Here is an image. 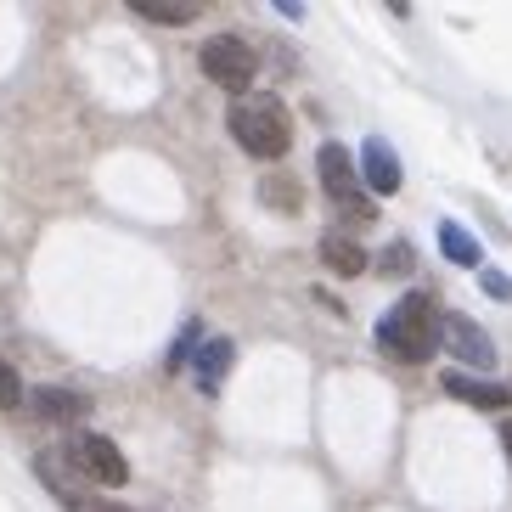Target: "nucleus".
Listing matches in <instances>:
<instances>
[{
  "label": "nucleus",
  "mask_w": 512,
  "mask_h": 512,
  "mask_svg": "<svg viewBox=\"0 0 512 512\" xmlns=\"http://www.w3.org/2000/svg\"><path fill=\"white\" fill-rule=\"evenodd\" d=\"M377 344H383V355H394V361L422 366L439 344H445V316L434 310L428 293H406L389 316L377 321Z\"/></svg>",
  "instance_id": "f257e3e1"
},
{
  "label": "nucleus",
  "mask_w": 512,
  "mask_h": 512,
  "mask_svg": "<svg viewBox=\"0 0 512 512\" xmlns=\"http://www.w3.org/2000/svg\"><path fill=\"white\" fill-rule=\"evenodd\" d=\"M231 136H237L242 152H254V158L271 164V158H282L293 147V119H287V107L276 96H248L231 113Z\"/></svg>",
  "instance_id": "f03ea898"
},
{
  "label": "nucleus",
  "mask_w": 512,
  "mask_h": 512,
  "mask_svg": "<svg viewBox=\"0 0 512 512\" xmlns=\"http://www.w3.org/2000/svg\"><path fill=\"white\" fill-rule=\"evenodd\" d=\"M203 74L220 85V91H231V96H242L248 85H254V74H259V57L248 46H242L237 34H214V40H203Z\"/></svg>",
  "instance_id": "7ed1b4c3"
},
{
  "label": "nucleus",
  "mask_w": 512,
  "mask_h": 512,
  "mask_svg": "<svg viewBox=\"0 0 512 512\" xmlns=\"http://www.w3.org/2000/svg\"><path fill=\"white\" fill-rule=\"evenodd\" d=\"M316 164H321V186H327V197H332V203H338V209L349 214V220H361V226H366V220H372L377 209L366 203V192H361V175H355V158H349V152L338 147V141H327Z\"/></svg>",
  "instance_id": "20e7f679"
},
{
  "label": "nucleus",
  "mask_w": 512,
  "mask_h": 512,
  "mask_svg": "<svg viewBox=\"0 0 512 512\" xmlns=\"http://www.w3.org/2000/svg\"><path fill=\"white\" fill-rule=\"evenodd\" d=\"M68 462L79 467V479L107 484V490H119V484L130 479V462H124V451L113 445V439H102V434H74V445H68Z\"/></svg>",
  "instance_id": "39448f33"
},
{
  "label": "nucleus",
  "mask_w": 512,
  "mask_h": 512,
  "mask_svg": "<svg viewBox=\"0 0 512 512\" xmlns=\"http://www.w3.org/2000/svg\"><path fill=\"white\" fill-rule=\"evenodd\" d=\"M445 344H451L456 361L479 366V372H490V366H496V344L484 338L479 321H467V316H445Z\"/></svg>",
  "instance_id": "423d86ee"
},
{
  "label": "nucleus",
  "mask_w": 512,
  "mask_h": 512,
  "mask_svg": "<svg viewBox=\"0 0 512 512\" xmlns=\"http://www.w3.org/2000/svg\"><path fill=\"white\" fill-rule=\"evenodd\" d=\"M361 175H366V186H372L377 197H394L400 192V158H394V147L383 136H372L361 147Z\"/></svg>",
  "instance_id": "0eeeda50"
},
{
  "label": "nucleus",
  "mask_w": 512,
  "mask_h": 512,
  "mask_svg": "<svg viewBox=\"0 0 512 512\" xmlns=\"http://www.w3.org/2000/svg\"><path fill=\"white\" fill-rule=\"evenodd\" d=\"M439 383H445V394H456L467 406H484V411L512 406V383H479V377H467V372H445Z\"/></svg>",
  "instance_id": "6e6552de"
},
{
  "label": "nucleus",
  "mask_w": 512,
  "mask_h": 512,
  "mask_svg": "<svg viewBox=\"0 0 512 512\" xmlns=\"http://www.w3.org/2000/svg\"><path fill=\"white\" fill-rule=\"evenodd\" d=\"M231 361H237V344H231V338H209V344H203V355L192 361L197 389H203V394H220V383H226Z\"/></svg>",
  "instance_id": "1a4fd4ad"
},
{
  "label": "nucleus",
  "mask_w": 512,
  "mask_h": 512,
  "mask_svg": "<svg viewBox=\"0 0 512 512\" xmlns=\"http://www.w3.org/2000/svg\"><path fill=\"white\" fill-rule=\"evenodd\" d=\"M321 259H327V271H338V276L366 271V248L349 237V231H327V237H321Z\"/></svg>",
  "instance_id": "9d476101"
},
{
  "label": "nucleus",
  "mask_w": 512,
  "mask_h": 512,
  "mask_svg": "<svg viewBox=\"0 0 512 512\" xmlns=\"http://www.w3.org/2000/svg\"><path fill=\"white\" fill-rule=\"evenodd\" d=\"M34 411H40L46 422H79L85 411H91V400L74 394V389H40L34 394Z\"/></svg>",
  "instance_id": "9b49d317"
},
{
  "label": "nucleus",
  "mask_w": 512,
  "mask_h": 512,
  "mask_svg": "<svg viewBox=\"0 0 512 512\" xmlns=\"http://www.w3.org/2000/svg\"><path fill=\"white\" fill-rule=\"evenodd\" d=\"M130 12H136L141 23H164V29H175V23H192L203 6H197V0H130Z\"/></svg>",
  "instance_id": "f8f14e48"
},
{
  "label": "nucleus",
  "mask_w": 512,
  "mask_h": 512,
  "mask_svg": "<svg viewBox=\"0 0 512 512\" xmlns=\"http://www.w3.org/2000/svg\"><path fill=\"white\" fill-rule=\"evenodd\" d=\"M439 248H445L451 265H479V237L467 226H456V220H439Z\"/></svg>",
  "instance_id": "ddd939ff"
},
{
  "label": "nucleus",
  "mask_w": 512,
  "mask_h": 512,
  "mask_svg": "<svg viewBox=\"0 0 512 512\" xmlns=\"http://www.w3.org/2000/svg\"><path fill=\"white\" fill-rule=\"evenodd\" d=\"M259 197H265V203H276L282 214H293V209H299V186L287 181V175H265V186H259Z\"/></svg>",
  "instance_id": "4468645a"
},
{
  "label": "nucleus",
  "mask_w": 512,
  "mask_h": 512,
  "mask_svg": "<svg viewBox=\"0 0 512 512\" xmlns=\"http://www.w3.org/2000/svg\"><path fill=\"white\" fill-rule=\"evenodd\" d=\"M23 406V377L12 372V361H0V411Z\"/></svg>",
  "instance_id": "2eb2a0df"
},
{
  "label": "nucleus",
  "mask_w": 512,
  "mask_h": 512,
  "mask_svg": "<svg viewBox=\"0 0 512 512\" xmlns=\"http://www.w3.org/2000/svg\"><path fill=\"white\" fill-rule=\"evenodd\" d=\"M192 338H197V321H192V327L181 332V344L169 349V372H181V366H186V361H192V355H197V344H192Z\"/></svg>",
  "instance_id": "dca6fc26"
},
{
  "label": "nucleus",
  "mask_w": 512,
  "mask_h": 512,
  "mask_svg": "<svg viewBox=\"0 0 512 512\" xmlns=\"http://www.w3.org/2000/svg\"><path fill=\"white\" fill-rule=\"evenodd\" d=\"M479 282H484V293H490V299L512 304V276H501V271H479Z\"/></svg>",
  "instance_id": "f3484780"
},
{
  "label": "nucleus",
  "mask_w": 512,
  "mask_h": 512,
  "mask_svg": "<svg viewBox=\"0 0 512 512\" xmlns=\"http://www.w3.org/2000/svg\"><path fill=\"white\" fill-rule=\"evenodd\" d=\"M383 271H389V276H400V271H411V242H394L389 254H383Z\"/></svg>",
  "instance_id": "a211bd4d"
},
{
  "label": "nucleus",
  "mask_w": 512,
  "mask_h": 512,
  "mask_svg": "<svg viewBox=\"0 0 512 512\" xmlns=\"http://www.w3.org/2000/svg\"><path fill=\"white\" fill-rule=\"evenodd\" d=\"M85 512H130V507H119V501H91Z\"/></svg>",
  "instance_id": "6ab92c4d"
},
{
  "label": "nucleus",
  "mask_w": 512,
  "mask_h": 512,
  "mask_svg": "<svg viewBox=\"0 0 512 512\" xmlns=\"http://www.w3.org/2000/svg\"><path fill=\"white\" fill-rule=\"evenodd\" d=\"M501 445H507V462H512V422H501Z\"/></svg>",
  "instance_id": "aec40b11"
}]
</instances>
